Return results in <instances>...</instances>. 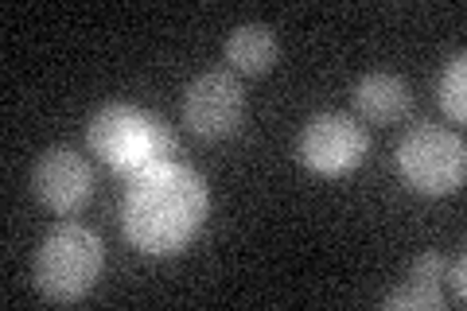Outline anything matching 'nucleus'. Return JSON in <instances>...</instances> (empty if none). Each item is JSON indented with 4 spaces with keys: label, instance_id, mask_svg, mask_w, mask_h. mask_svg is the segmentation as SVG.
I'll list each match as a JSON object with an SVG mask.
<instances>
[{
    "label": "nucleus",
    "instance_id": "f257e3e1",
    "mask_svg": "<svg viewBox=\"0 0 467 311\" xmlns=\"http://www.w3.org/2000/svg\"><path fill=\"white\" fill-rule=\"evenodd\" d=\"M211 191L202 175L183 164H156L149 171L133 175L125 191V238L140 254L171 257L187 249L207 222Z\"/></svg>",
    "mask_w": 467,
    "mask_h": 311
},
{
    "label": "nucleus",
    "instance_id": "f03ea898",
    "mask_svg": "<svg viewBox=\"0 0 467 311\" xmlns=\"http://www.w3.org/2000/svg\"><path fill=\"white\" fill-rule=\"evenodd\" d=\"M90 152L121 175H140L156 164H168L175 152V132L164 117L140 106H106L86 129Z\"/></svg>",
    "mask_w": 467,
    "mask_h": 311
},
{
    "label": "nucleus",
    "instance_id": "7ed1b4c3",
    "mask_svg": "<svg viewBox=\"0 0 467 311\" xmlns=\"http://www.w3.org/2000/svg\"><path fill=\"white\" fill-rule=\"evenodd\" d=\"M106 264V245L94 230L67 222L43 238L36 254V288L51 304H75L94 288Z\"/></svg>",
    "mask_w": 467,
    "mask_h": 311
},
{
    "label": "nucleus",
    "instance_id": "20e7f679",
    "mask_svg": "<svg viewBox=\"0 0 467 311\" xmlns=\"http://www.w3.org/2000/svg\"><path fill=\"white\" fill-rule=\"evenodd\" d=\"M398 171L420 195H451L467 175L463 140L451 129L420 125L398 144Z\"/></svg>",
    "mask_w": 467,
    "mask_h": 311
},
{
    "label": "nucleus",
    "instance_id": "39448f33",
    "mask_svg": "<svg viewBox=\"0 0 467 311\" xmlns=\"http://www.w3.org/2000/svg\"><path fill=\"white\" fill-rule=\"evenodd\" d=\"M370 137L355 117L347 113H319L304 125L296 140L300 164L316 175H350L367 160Z\"/></svg>",
    "mask_w": 467,
    "mask_h": 311
},
{
    "label": "nucleus",
    "instance_id": "423d86ee",
    "mask_svg": "<svg viewBox=\"0 0 467 311\" xmlns=\"http://www.w3.org/2000/svg\"><path fill=\"white\" fill-rule=\"evenodd\" d=\"M245 90L226 70H211L187 86L183 94V125L202 140H223L242 125Z\"/></svg>",
    "mask_w": 467,
    "mask_h": 311
},
{
    "label": "nucleus",
    "instance_id": "0eeeda50",
    "mask_svg": "<svg viewBox=\"0 0 467 311\" xmlns=\"http://www.w3.org/2000/svg\"><path fill=\"white\" fill-rule=\"evenodd\" d=\"M36 199L55 214H75L94 195V168L70 148H51L32 171Z\"/></svg>",
    "mask_w": 467,
    "mask_h": 311
},
{
    "label": "nucleus",
    "instance_id": "6e6552de",
    "mask_svg": "<svg viewBox=\"0 0 467 311\" xmlns=\"http://www.w3.org/2000/svg\"><path fill=\"white\" fill-rule=\"evenodd\" d=\"M350 101L362 121L370 125H393L413 109V90L409 82L398 78V74H386V70H374V74H362L350 90Z\"/></svg>",
    "mask_w": 467,
    "mask_h": 311
},
{
    "label": "nucleus",
    "instance_id": "1a4fd4ad",
    "mask_svg": "<svg viewBox=\"0 0 467 311\" xmlns=\"http://www.w3.org/2000/svg\"><path fill=\"white\" fill-rule=\"evenodd\" d=\"M444 276H448V257L441 254H425L413 261L409 280L386 295V307H420V311H436L444 307Z\"/></svg>",
    "mask_w": 467,
    "mask_h": 311
},
{
    "label": "nucleus",
    "instance_id": "9d476101",
    "mask_svg": "<svg viewBox=\"0 0 467 311\" xmlns=\"http://www.w3.org/2000/svg\"><path fill=\"white\" fill-rule=\"evenodd\" d=\"M226 58L242 74H265L276 63V36L269 24H242L226 39Z\"/></svg>",
    "mask_w": 467,
    "mask_h": 311
},
{
    "label": "nucleus",
    "instance_id": "9b49d317",
    "mask_svg": "<svg viewBox=\"0 0 467 311\" xmlns=\"http://www.w3.org/2000/svg\"><path fill=\"white\" fill-rule=\"evenodd\" d=\"M436 94H441V106H444V113L451 117V121H463L467 117V58H463V51L448 58Z\"/></svg>",
    "mask_w": 467,
    "mask_h": 311
},
{
    "label": "nucleus",
    "instance_id": "f8f14e48",
    "mask_svg": "<svg viewBox=\"0 0 467 311\" xmlns=\"http://www.w3.org/2000/svg\"><path fill=\"white\" fill-rule=\"evenodd\" d=\"M448 273H451V300H456V304L463 307V300H467V292H463V273H467V257L460 254V257H456V264H448Z\"/></svg>",
    "mask_w": 467,
    "mask_h": 311
}]
</instances>
